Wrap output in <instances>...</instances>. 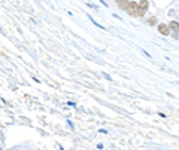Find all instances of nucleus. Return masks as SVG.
Segmentation results:
<instances>
[{
  "label": "nucleus",
  "instance_id": "f257e3e1",
  "mask_svg": "<svg viewBox=\"0 0 179 150\" xmlns=\"http://www.w3.org/2000/svg\"><path fill=\"white\" fill-rule=\"evenodd\" d=\"M127 12L131 16H143L145 15V11L140 9V6H139L137 2H130L128 3V8H127Z\"/></svg>",
  "mask_w": 179,
  "mask_h": 150
},
{
  "label": "nucleus",
  "instance_id": "f03ea898",
  "mask_svg": "<svg viewBox=\"0 0 179 150\" xmlns=\"http://www.w3.org/2000/svg\"><path fill=\"white\" fill-rule=\"evenodd\" d=\"M158 31H160L163 36H167V34H170V27L166 26V24H163V22H160V24H158Z\"/></svg>",
  "mask_w": 179,
  "mask_h": 150
},
{
  "label": "nucleus",
  "instance_id": "7ed1b4c3",
  "mask_svg": "<svg viewBox=\"0 0 179 150\" xmlns=\"http://www.w3.org/2000/svg\"><path fill=\"white\" fill-rule=\"evenodd\" d=\"M169 27H170V31H173V33H179V22H176V21H170Z\"/></svg>",
  "mask_w": 179,
  "mask_h": 150
},
{
  "label": "nucleus",
  "instance_id": "20e7f679",
  "mask_svg": "<svg viewBox=\"0 0 179 150\" xmlns=\"http://www.w3.org/2000/svg\"><path fill=\"white\" fill-rule=\"evenodd\" d=\"M139 6H140V9L142 11H148L149 9V3H148V0H140V2H139Z\"/></svg>",
  "mask_w": 179,
  "mask_h": 150
},
{
  "label": "nucleus",
  "instance_id": "39448f33",
  "mask_svg": "<svg viewBox=\"0 0 179 150\" xmlns=\"http://www.w3.org/2000/svg\"><path fill=\"white\" fill-rule=\"evenodd\" d=\"M117 2H118V6H120L121 9H124V11L128 8V3H130L128 0H117Z\"/></svg>",
  "mask_w": 179,
  "mask_h": 150
},
{
  "label": "nucleus",
  "instance_id": "423d86ee",
  "mask_svg": "<svg viewBox=\"0 0 179 150\" xmlns=\"http://www.w3.org/2000/svg\"><path fill=\"white\" fill-rule=\"evenodd\" d=\"M149 24H151V26L157 24V18H155V16H151V18H149Z\"/></svg>",
  "mask_w": 179,
  "mask_h": 150
}]
</instances>
